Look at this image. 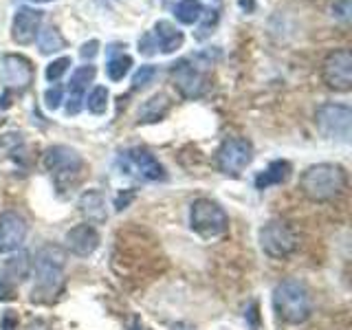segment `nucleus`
I'll use <instances>...</instances> for the list:
<instances>
[{
  "instance_id": "1",
  "label": "nucleus",
  "mask_w": 352,
  "mask_h": 330,
  "mask_svg": "<svg viewBox=\"0 0 352 330\" xmlns=\"http://www.w3.org/2000/svg\"><path fill=\"white\" fill-rule=\"evenodd\" d=\"M348 185L346 170L337 163H317L300 176V190L313 203H330L344 194Z\"/></svg>"
},
{
  "instance_id": "2",
  "label": "nucleus",
  "mask_w": 352,
  "mask_h": 330,
  "mask_svg": "<svg viewBox=\"0 0 352 330\" xmlns=\"http://www.w3.org/2000/svg\"><path fill=\"white\" fill-rule=\"evenodd\" d=\"M66 251L58 245H47L36 253L33 271H36V286H33V302L53 300L60 293L64 282Z\"/></svg>"
},
{
  "instance_id": "3",
  "label": "nucleus",
  "mask_w": 352,
  "mask_h": 330,
  "mask_svg": "<svg viewBox=\"0 0 352 330\" xmlns=\"http://www.w3.org/2000/svg\"><path fill=\"white\" fill-rule=\"evenodd\" d=\"M273 308L282 322L286 324H304L313 315V297L306 284L289 278L282 280L273 291Z\"/></svg>"
},
{
  "instance_id": "4",
  "label": "nucleus",
  "mask_w": 352,
  "mask_h": 330,
  "mask_svg": "<svg viewBox=\"0 0 352 330\" xmlns=\"http://www.w3.org/2000/svg\"><path fill=\"white\" fill-rule=\"evenodd\" d=\"M209 53H198L196 58H185L172 64V80L174 86L185 99L203 97L209 88Z\"/></svg>"
},
{
  "instance_id": "5",
  "label": "nucleus",
  "mask_w": 352,
  "mask_h": 330,
  "mask_svg": "<svg viewBox=\"0 0 352 330\" xmlns=\"http://www.w3.org/2000/svg\"><path fill=\"white\" fill-rule=\"evenodd\" d=\"M190 225L201 238L212 240L227 234L229 216L212 198H198L190 207Z\"/></svg>"
},
{
  "instance_id": "6",
  "label": "nucleus",
  "mask_w": 352,
  "mask_h": 330,
  "mask_svg": "<svg viewBox=\"0 0 352 330\" xmlns=\"http://www.w3.org/2000/svg\"><path fill=\"white\" fill-rule=\"evenodd\" d=\"M44 168L51 172L58 190H66V187L80 179L84 161L77 154V150L69 146H53L44 154Z\"/></svg>"
},
{
  "instance_id": "7",
  "label": "nucleus",
  "mask_w": 352,
  "mask_h": 330,
  "mask_svg": "<svg viewBox=\"0 0 352 330\" xmlns=\"http://www.w3.org/2000/svg\"><path fill=\"white\" fill-rule=\"evenodd\" d=\"M119 168L126 176H135L139 181H165V168L157 157L146 148H130L121 152Z\"/></svg>"
},
{
  "instance_id": "8",
  "label": "nucleus",
  "mask_w": 352,
  "mask_h": 330,
  "mask_svg": "<svg viewBox=\"0 0 352 330\" xmlns=\"http://www.w3.org/2000/svg\"><path fill=\"white\" fill-rule=\"evenodd\" d=\"M260 247L271 258H289L297 249V234L282 220H271L260 229Z\"/></svg>"
},
{
  "instance_id": "9",
  "label": "nucleus",
  "mask_w": 352,
  "mask_h": 330,
  "mask_svg": "<svg viewBox=\"0 0 352 330\" xmlns=\"http://www.w3.org/2000/svg\"><path fill=\"white\" fill-rule=\"evenodd\" d=\"M322 80L330 91L337 93H348L352 88V55L346 47L330 51L324 58Z\"/></svg>"
},
{
  "instance_id": "10",
  "label": "nucleus",
  "mask_w": 352,
  "mask_h": 330,
  "mask_svg": "<svg viewBox=\"0 0 352 330\" xmlns=\"http://www.w3.org/2000/svg\"><path fill=\"white\" fill-rule=\"evenodd\" d=\"M315 124L330 139L350 141L352 110L346 104H324V106L317 108Z\"/></svg>"
},
{
  "instance_id": "11",
  "label": "nucleus",
  "mask_w": 352,
  "mask_h": 330,
  "mask_svg": "<svg viewBox=\"0 0 352 330\" xmlns=\"http://www.w3.org/2000/svg\"><path fill=\"white\" fill-rule=\"evenodd\" d=\"M253 161V146L247 139H225L223 146L216 152V165L218 170L227 176H238L245 168H249Z\"/></svg>"
},
{
  "instance_id": "12",
  "label": "nucleus",
  "mask_w": 352,
  "mask_h": 330,
  "mask_svg": "<svg viewBox=\"0 0 352 330\" xmlns=\"http://www.w3.org/2000/svg\"><path fill=\"white\" fill-rule=\"evenodd\" d=\"M27 238V220L18 212L0 214V253H14Z\"/></svg>"
},
{
  "instance_id": "13",
  "label": "nucleus",
  "mask_w": 352,
  "mask_h": 330,
  "mask_svg": "<svg viewBox=\"0 0 352 330\" xmlns=\"http://www.w3.org/2000/svg\"><path fill=\"white\" fill-rule=\"evenodd\" d=\"M42 25V11L40 9H31V7H20L11 22V38L14 42L27 47V44L36 42L38 33Z\"/></svg>"
},
{
  "instance_id": "14",
  "label": "nucleus",
  "mask_w": 352,
  "mask_h": 330,
  "mask_svg": "<svg viewBox=\"0 0 352 330\" xmlns=\"http://www.w3.org/2000/svg\"><path fill=\"white\" fill-rule=\"evenodd\" d=\"M64 242H66V249H69L73 256L88 258L99 247V234H97V229L93 225H88V223L86 225H77V227L66 231Z\"/></svg>"
},
{
  "instance_id": "15",
  "label": "nucleus",
  "mask_w": 352,
  "mask_h": 330,
  "mask_svg": "<svg viewBox=\"0 0 352 330\" xmlns=\"http://www.w3.org/2000/svg\"><path fill=\"white\" fill-rule=\"evenodd\" d=\"M97 69L93 64H84L80 69H75L71 75V84H69V99H66V113L77 115L84 106V93L88 84L95 80Z\"/></svg>"
},
{
  "instance_id": "16",
  "label": "nucleus",
  "mask_w": 352,
  "mask_h": 330,
  "mask_svg": "<svg viewBox=\"0 0 352 330\" xmlns=\"http://www.w3.org/2000/svg\"><path fill=\"white\" fill-rule=\"evenodd\" d=\"M3 75L5 82L11 88H18V91H25L33 84V66L27 58L22 55H5L3 58Z\"/></svg>"
},
{
  "instance_id": "17",
  "label": "nucleus",
  "mask_w": 352,
  "mask_h": 330,
  "mask_svg": "<svg viewBox=\"0 0 352 330\" xmlns=\"http://www.w3.org/2000/svg\"><path fill=\"white\" fill-rule=\"evenodd\" d=\"M80 212L84 214V218L88 220V225H104L108 220V212H106V198L102 192L97 190H88L80 196Z\"/></svg>"
},
{
  "instance_id": "18",
  "label": "nucleus",
  "mask_w": 352,
  "mask_h": 330,
  "mask_svg": "<svg viewBox=\"0 0 352 330\" xmlns=\"http://www.w3.org/2000/svg\"><path fill=\"white\" fill-rule=\"evenodd\" d=\"M152 38L157 42V49L161 53H174L176 49L183 47V40H185L183 31L176 29L168 20H159L157 25H154Z\"/></svg>"
},
{
  "instance_id": "19",
  "label": "nucleus",
  "mask_w": 352,
  "mask_h": 330,
  "mask_svg": "<svg viewBox=\"0 0 352 330\" xmlns=\"http://www.w3.org/2000/svg\"><path fill=\"white\" fill-rule=\"evenodd\" d=\"M291 176V163L289 161H273L264 172L256 176V187L258 190H269L273 185H282L289 181Z\"/></svg>"
},
{
  "instance_id": "20",
  "label": "nucleus",
  "mask_w": 352,
  "mask_h": 330,
  "mask_svg": "<svg viewBox=\"0 0 352 330\" xmlns=\"http://www.w3.org/2000/svg\"><path fill=\"white\" fill-rule=\"evenodd\" d=\"M170 110V97L168 95H154L150 97L146 104L139 108V121L141 124H154V121H161Z\"/></svg>"
},
{
  "instance_id": "21",
  "label": "nucleus",
  "mask_w": 352,
  "mask_h": 330,
  "mask_svg": "<svg viewBox=\"0 0 352 330\" xmlns=\"http://www.w3.org/2000/svg\"><path fill=\"white\" fill-rule=\"evenodd\" d=\"M31 273V258L27 251H18V256H11L5 262V271L0 273L3 278H7L11 284L27 280V275Z\"/></svg>"
},
{
  "instance_id": "22",
  "label": "nucleus",
  "mask_w": 352,
  "mask_h": 330,
  "mask_svg": "<svg viewBox=\"0 0 352 330\" xmlns=\"http://www.w3.org/2000/svg\"><path fill=\"white\" fill-rule=\"evenodd\" d=\"M174 16L181 25H194L203 18V3L201 0H181L174 7Z\"/></svg>"
},
{
  "instance_id": "23",
  "label": "nucleus",
  "mask_w": 352,
  "mask_h": 330,
  "mask_svg": "<svg viewBox=\"0 0 352 330\" xmlns=\"http://www.w3.org/2000/svg\"><path fill=\"white\" fill-rule=\"evenodd\" d=\"M38 47H40V53L42 55H51V53H58L66 47V42L62 38V33L55 29V27H49L38 33Z\"/></svg>"
},
{
  "instance_id": "24",
  "label": "nucleus",
  "mask_w": 352,
  "mask_h": 330,
  "mask_svg": "<svg viewBox=\"0 0 352 330\" xmlns=\"http://www.w3.org/2000/svg\"><path fill=\"white\" fill-rule=\"evenodd\" d=\"M130 66H132V58L130 55H117V58H110L108 60V64H106V73H108V77L113 82H121L124 77L128 75V71H130Z\"/></svg>"
},
{
  "instance_id": "25",
  "label": "nucleus",
  "mask_w": 352,
  "mask_h": 330,
  "mask_svg": "<svg viewBox=\"0 0 352 330\" xmlns=\"http://www.w3.org/2000/svg\"><path fill=\"white\" fill-rule=\"evenodd\" d=\"M86 106L93 115H104L108 110V91L106 86H95L86 99Z\"/></svg>"
},
{
  "instance_id": "26",
  "label": "nucleus",
  "mask_w": 352,
  "mask_h": 330,
  "mask_svg": "<svg viewBox=\"0 0 352 330\" xmlns=\"http://www.w3.org/2000/svg\"><path fill=\"white\" fill-rule=\"evenodd\" d=\"M154 77H157V69H154L152 64L141 66V69L132 75V88H135V91H139V88H146L148 84L154 82Z\"/></svg>"
},
{
  "instance_id": "27",
  "label": "nucleus",
  "mask_w": 352,
  "mask_h": 330,
  "mask_svg": "<svg viewBox=\"0 0 352 330\" xmlns=\"http://www.w3.org/2000/svg\"><path fill=\"white\" fill-rule=\"evenodd\" d=\"M71 66V58H60V60H53L49 66H47V80L49 82H58L60 77L69 71Z\"/></svg>"
},
{
  "instance_id": "28",
  "label": "nucleus",
  "mask_w": 352,
  "mask_h": 330,
  "mask_svg": "<svg viewBox=\"0 0 352 330\" xmlns=\"http://www.w3.org/2000/svg\"><path fill=\"white\" fill-rule=\"evenodd\" d=\"M62 97H64L62 86H51L49 91L44 93V102H47V108L49 110H58L60 104H62Z\"/></svg>"
},
{
  "instance_id": "29",
  "label": "nucleus",
  "mask_w": 352,
  "mask_h": 330,
  "mask_svg": "<svg viewBox=\"0 0 352 330\" xmlns=\"http://www.w3.org/2000/svg\"><path fill=\"white\" fill-rule=\"evenodd\" d=\"M216 22H218V11H207V18H205V22H203V25L198 27V33H196V38H198V40L207 38L209 33H212V31H209V29H212V27L216 25Z\"/></svg>"
},
{
  "instance_id": "30",
  "label": "nucleus",
  "mask_w": 352,
  "mask_h": 330,
  "mask_svg": "<svg viewBox=\"0 0 352 330\" xmlns=\"http://www.w3.org/2000/svg\"><path fill=\"white\" fill-rule=\"evenodd\" d=\"M16 297V284H11L7 278L0 275V302H9Z\"/></svg>"
},
{
  "instance_id": "31",
  "label": "nucleus",
  "mask_w": 352,
  "mask_h": 330,
  "mask_svg": "<svg viewBox=\"0 0 352 330\" xmlns=\"http://www.w3.org/2000/svg\"><path fill=\"white\" fill-rule=\"evenodd\" d=\"M139 51L143 55H154L159 49H157V42H154L152 38V33H146V36H141L139 38Z\"/></svg>"
},
{
  "instance_id": "32",
  "label": "nucleus",
  "mask_w": 352,
  "mask_h": 330,
  "mask_svg": "<svg viewBox=\"0 0 352 330\" xmlns=\"http://www.w3.org/2000/svg\"><path fill=\"white\" fill-rule=\"evenodd\" d=\"M18 324H20V319H18L16 311H5L3 313V319H0V328H3V330H18Z\"/></svg>"
},
{
  "instance_id": "33",
  "label": "nucleus",
  "mask_w": 352,
  "mask_h": 330,
  "mask_svg": "<svg viewBox=\"0 0 352 330\" xmlns=\"http://www.w3.org/2000/svg\"><path fill=\"white\" fill-rule=\"evenodd\" d=\"M333 16L339 20L350 18V0H335L333 3Z\"/></svg>"
},
{
  "instance_id": "34",
  "label": "nucleus",
  "mask_w": 352,
  "mask_h": 330,
  "mask_svg": "<svg viewBox=\"0 0 352 330\" xmlns=\"http://www.w3.org/2000/svg\"><path fill=\"white\" fill-rule=\"evenodd\" d=\"M97 51H99V42H97V40H91V42H84V44H82L80 55H82L84 60H93L95 55H97Z\"/></svg>"
},
{
  "instance_id": "35",
  "label": "nucleus",
  "mask_w": 352,
  "mask_h": 330,
  "mask_svg": "<svg viewBox=\"0 0 352 330\" xmlns=\"http://www.w3.org/2000/svg\"><path fill=\"white\" fill-rule=\"evenodd\" d=\"M132 198H135V192H126V196L124 194H119L117 196V201H115V205H117V212H121V209H126L128 205H130V201H132Z\"/></svg>"
},
{
  "instance_id": "36",
  "label": "nucleus",
  "mask_w": 352,
  "mask_h": 330,
  "mask_svg": "<svg viewBox=\"0 0 352 330\" xmlns=\"http://www.w3.org/2000/svg\"><path fill=\"white\" fill-rule=\"evenodd\" d=\"M245 317H251V319H253L251 328H253V330H258V304H256V302H251L249 313H245Z\"/></svg>"
},
{
  "instance_id": "37",
  "label": "nucleus",
  "mask_w": 352,
  "mask_h": 330,
  "mask_svg": "<svg viewBox=\"0 0 352 330\" xmlns=\"http://www.w3.org/2000/svg\"><path fill=\"white\" fill-rule=\"evenodd\" d=\"M29 330H51L47 324H44V322H40V319H38V322H33L31 326H29Z\"/></svg>"
},
{
  "instance_id": "38",
  "label": "nucleus",
  "mask_w": 352,
  "mask_h": 330,
  "mask_svg": "<svg viewBox=\"0 0 352 330\" xmlns=\"http://www.w3.org/2000/svg\"><path fill=\"white\" fill-rule=\"evenodd\" d=\"M238 3L245 11H253V7H256V5H253V0H238Z\"/></svg>"
},
{
  "instance_id": "39",
  "label": "nucleus",
  "mask_w": 352,
  "mask_h": 330,
  "mask_svg": "<svg viewBox=\"0 0 352 330\" xmlns=\"http://www.w3.org/2000/svg\"><path fill=\"white\" fill-rule=\"evenodd\" d=\"M31 3H51V0H31Z\"/></svg>"
},
{
  "instance_id": "40",
  "label": "nucleus",
  "mask_w": 352,
  "mask_h": 330,
  "mask_svg": "<svg viewBox=\"0 0 352 330\" xmlns=\"http://www.w3.org/2000/svg\"><path fill=\"white\" fill-rule=\"evenodd\" d=\"M132 330H141V328H139V322H135V328H132Z\"/></svg>"
}]
</instances>
